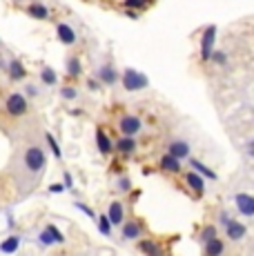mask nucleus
<instances>
[{"label": "nucleus", "instance_id": "nucleus-1", "mask_svg": "<svg viewBox=\"0 0 254 256\" xmlns=\"http://www.w3.org/2000/svg\"><path fill=\"white\" fill-rule=\"evenodd\" d=\"M40 132L36 125L18 130L14 138V152L9 158V176L16 185L18 196H27L40 185L47 172V150L40 140Z\"/></svg>", "mask_w": 254, "mask_h": 256}, {"label": "nucleus", "instance_id": "nucleus-2", "mask_svg": "<svg viewBox=\"0 0 254 256\" xmlns=\"http://www.w3.org/2000/svg\"><path fill=\"white\" fill-rule=\"evenodd\" d=\"M118 82L123 85V90H125L127 94L143 92V90H148V87H150V78L145 76V74H140V72L132 70V67H127V70H125L123 74H120Z\"/></svg>", "mask_w": 254, "mask_h": 256}, {"label": "nucleus", "instance_id": "nucleus-3", "mask_svg": "<svg viewBox=\"0 0 254 256\" xmlns=\"http://www.w3.org/2000/svg\"><path fill=\"white\" fill-rule=\"evenodd\" d=\"M118 132L120 136H138L143 132V120L134 114H125L118 120Z\"/></svg>", "mask_w": 254, "mask_h": 256}, {"label": "nucleus", "instance_id": "nucleus-4", "mask_svg": "<svg viewBox=\"0 0 254 256\" xmlns=\"http://www.w3.org/2000/svg\"><path fill=\"white\" fill-rule=\"evenodd\" d=\"M4 107H7L9 116H25L27 114V96L22 92H14L7 96V102H4Z\"/></svg>", "mask_w": 254, "mask_h": 256}, {"label": "nucleus", "instance_id": "nucleus-5", "mask_svg": "<svg viewBox=\"0 0 254 256\" xmlns=\"http://www.w3.org/2000/svg\"><path fill=\"white\" fill-rule=\"evenodd\" d=\"M214 45H216V24H208L201 36V60L208 62Z\"/></svg>", "mask_w": 254, "mask_h": 256}, {"label": "nucleus", "instance_id": "nucleus-6", "mask_svg": "<svg viewBox=\"0 0 254 256\" xmlns=\"http://www.w3.org/2000/svg\"><path fill=\"white\" fill-rule=\"evenodd\" d=\"M96 78H98V82H102V85L114 87V85H118L120 74L116 72V67L112 65V62H105V65L98 67V72H96Z\"/></svg>", "mask_w": 254, "mask_h": 256}, {"label": "nucleus", "instance_id": "nucleus-7", "mask_svg": "<svg viewBox=\"0 0 254 256\" xmlns=\"http://www.w3.org/2000/svg\"><path fill=\"white\" fill-rule=\"evenodd\" d=\"M234 205H236L238 214L246 216V218L254 216V196L246 194V192H238V194H234Z\"/></svg>", "mask_w": 254, "mask_h": 256}, {"label": "nucleus", "instance_id": "nucleus-8", "mask_svg": "<svg viewBox=\"0 0 254 256\" xmlns=\"http://www.w3.org/2000/svg\"><path fill=\"white\" fill-rule=\"evenodd\" d=\"M168 154H172L174 158H178V160H185L192 154V145L183 138H174L168 142Z\"/></svg>", "mask_w": 254, "mask_h": 256}, {"label": "nucleus", "instance_id": "nucleus-9", "mask_svg": "<svg viewBox=\"0 0 254 256\" xmlns=\"http://www.w3.org/2000/svg\"><path fill=\"white\" fill-rule=\"evenodd\" d=\"M56 38H58V42H62L67 47L76 45V40H78L74 27L70 22H56Z\"/></svg>", "mask_w": 254, "mask_h": 256}, {"label": "nucleus", "instance_id": "nucleus-10", "mask_svg": "<svg viewBox=\"0 0 254 256\" xmlns=\"http://www.w3.org/2000/svg\"><path fill=\"white\" fill-rule=\"evenodd\" d=\"M226 236L230 240H234V243H238V240H243L246 238V234H248V228L241 223V220H234V218H230L226 225Z\"/></svg>", "mask_w": 254, "mask_h": 256}, {"label": "nucleus", "instance_id": "nucleus-11", "mask_svg": "<svg viewBox=\"0 0 254 256\" xmlns=\"http://www.w3.org/2000/svg\"><path fill=\"white\" fill-rule=\"evenodd\" d=\"M107 218H110L112 228H120V223L125 220V205L120 200H112L107 208Z\"/></svg>", "mask_w": 254, "mask_h": 256}, {"label": "nucleus", "instance_id": "nucleus-12", "mask_svg": "<svg viewBox=\"0 0 254 256\" xmlns=\"http://www.w3.org/2000/svg\"><path fill=\"white\" fill-rule=\"evenodd\" d=\"M143 234V228H140L136 220H123L120 223V238L123 240H136Z\"/></svg>", "mask_w": 254, "mask_h": 256}, {"label": "nucleus", "instance_id": "nucleus-13", "mask_svg": "<svg viewBox=\"0 0 254 256\" xmlns=\"http://www.w3.org/2000/svg\"><path fill=\"white\" fill-rule=\"evenodd\" d=\"M185 183L192 192H196V194H205V190H208V185H205V178L201 174H196V172H188L185 174Z\"/></svg>", "mask_w": 254, "mask_h": 256}, {"label": "nucleus", "instance_id": "nucleus-14", "mask_svg": "<svg viewBox=\"0 0 254 256\" xmlns=\"http://www.w3.org/2000/svg\"><path fill=\"white\" fill-rule=\"evenodd\" d=\"M7 74H9V78H12L14 82H20L22 78L27 76L25 67H22V62L18 60V58H9V67H7Z\"/></svg>", "mask_w": 254, "mask_h": 256}, {"label": "nucleus", "instance_id": "nucleus-15", "mask_svg": "<svg viewBox=\"0 0 254 256\" xmlns=\"http://www.w3.org/2000/svg\"><path fill=\"white\" fill-rule=\"evenodd\" d=\"M114 147H116V152H120V154L132 156L136 152V136H120Z\"/></svg>", "mask_w": 254, "mask_h": 256}, {"label": "nucleus", "instance_id": "nucleus-16", "mask_svg": "<svg viewBox=\"0 0 254 256\" xmlns=\"http://www.w3.org/2000/svg\"><path fill=\"white\" fill-rule=\"evenodd\" d=\"M27 14L32 18H36V20H47L50 18V7L45 2H32L27 4Z\"/></svg>", "mask_w": 254, "mask_h": 256}, {"label": "nucleus", "instance_id": "nucleus-17", "mask_svg": "<svg viewBox=\"0 0 254 256\" xmlns=\"http://www.w3.org/2000/svg\"><path fill=\"white\" fill-rule=\"evenodd\" d=\"M158 165H160V170H163V172H170V174H178V172H180V160L174 158V156L168 154V152H165V156L160 158Z\"/></svg>", "mask_w": 254, "mask_h": 256}, {"label": "nucleus", "instance_id": "nucleus-18", "mask_svg": "<svg viewBox=\"0 0 254 256\" xmlns=\"http://www.w3.org/2000/svg\"><path fill=\"white\" fill-rule=\"evenodd\" d=\"M203 245H205V254H208V256H221L223 252H226V243H223L218 236L210 238L208 243H203Z\"/></svg>", "mask_w": 254, "mask_h": 256}, {"label": "nucleus", "instance_id": "nucleus-19", "mask_svg": "<svg viewBox=\"0 0 254 256\" xmlns=\"http://www.w3.org/2000/svg\"><path fill=\"white\" fill-rule=\"evenodd\" d=\"M20 236L18 234H12V236H7V238L0 243V252L2 254H14V252H18V248H20Z\"/></svg>", "mask_w": 254, "mask_h": 256}, {"label": "nucleus", "instance_id": "nucleus-20", "mask_svg": "<svg viewBox=\"0 0 254 256\" xmlns=\"http://www.w3.org/2000/svg\"><path fill=\"white\" fill-rule=\"evenodd\" d=\"M190 167H194V172H196V174H201L203 178H210V180H216V178H218L216 172H212L208 165H203L201 160H194V158H192V160H190Z\"/></svg>", "mask_w": 254, "mask_h": 256}, {"label": "nucleus", "instance_id": "nucleus-21", "mask_svg": "<svg viewBox=\"0 0 254 256\" xmlns=\"http://www.w3.org/2000/svg\"><path fill=\"white\" fill-rule=\"evenodd\" d=\"M96 145H98L100 154H105V156L112 152V140H110V136L105 134V130H96Z\"/></svg>", "mask_w": 254, "mask_h": 256}, {"label": "nucleus", "instance_id": "nucleus-22", "mask_svg": "<svg viewBox=\"0 0 254 256\" xmlns=\"http://www.w3.org/2000/svg\"><path fill=\"white\" fill-rule=\"evenodd\" d=\"M40 82L42 85H47V87H54L58 82V74L54 67H42L40 70Z\"/></svg>", "mask_w": 254, "mask_h": 256}, {"label": "nucleus", "instance_id": "nucleus-23", "mask_svg": "<svg viewBox=\"0 0 254 256\" xmlns=\"http://www.w3.org/2000/svg\"><path fill=\"white\" fill-rule=\"evenodd\" d=\"M67 74H70L72 78H76V76H80V72H82V65H80V60H78L76 56H70L67 58Z\"/></svg>", "mask_w": 254, "mask_h": 256}, {"label": "nucleus", "instance_id": "nucleus-24", "mask_svg": "<svg viewBox=\"0 0 254 256\" xmlns=\"http://www.w3.org/2000/svg\"><path fill=\"white\" fill-rule=\"evenodd\" d=\"M42 136H45V142H47V145H50L52 154L56 156L58 160H60V158H62V152H60V145H58V142H56V138H54V136L50 134V132H42Z\"/></svg>", "mask_w": 254, "mask_h": 256}, {"label": "nucleus", "instance_id": "nucleus-25", "mask_svg": "<svg viewBox=\"0 0 254 256\" xmlns=\"http://www.w3.org/2000/svg\"><path fill=\"white\" fill-rule=\"evenodd\" d=\"M96 223H98V230L102 236H112V223L107 218V214H96Z\"/></svg>", "mask_w": 254, "mask_h": 256}, {"label": "nucleus", "instance_id": "nucleus-26", "mask_svg": "<svg viewBox=\"0 0 254 256\" xmlns=\"http://www.w3.org/2000/svg\"><path fill=\"white\" fill-rule=\"evenodd\" d=\"M114 190L118 192V194H127V192L132 190V178L130 176H120V178L114 180Z\"/></svg>", "mask_w": 254, "mask_h": 256}, {"label": "nucleus", "instance_id": "nucleus-27", "mask_svg": "<svg viewBox=\"0 0 254 256\" xmlns=\"http://www.w3.org/2000/svg\"><path fill=\"white\" fill-rule=\"evenodd\" d=\"M208 60L214 62V65H218V67H226L228 65V54L226 52H218V49H212V54H210Z\"/></svg>", "mask_w": 254, "mask_h": 256}, {"label": "nucleus", "instance_id": "nucleus-28", "mask_svg": "<svg viewBox=\"0 0 254 256\" xmlns=\"http://www.w3.org/2000/svg\"><path fill=\"white\" fill-rule=\"evenodd\" d=\"M138 248H140V252H145V254H152V256H158L160 254V248L156 243H152V240H140L138 243Z\"/></svg>", "mask_w": 254, "mask_h": 256}, {"label": "nucleus", "instance_id": "nucleus-29", "mask_svg": "<svg viewBox=\"0 0 254 256\" xmlns=\"http://www.w3.org/2000/svg\"><path fill=\"white\" fill-rule=\"evenodd\" d=\"M214 236H218L216 228H214V225H205V228L201 230V234H198V240H201V243H208V240L214 238Z\"/></svg>", "mask_w": 254, "mask_h": 256}, {"label": "nucleus", "instance_id": "nucleus-30", "mask_svg": "<svg viewBox=\"0 0 254 256\" xmlns=\"http://www.w3.org/2000/svg\"><path fill=\"white\" fill-rule=\"evenodd\" d=\"M123 7L125 9H145V7H150V0H123Z\"/></svg>", "mask_w": 254, "mask_h": 256}, {"label": "nucleus", "instance_id": "nucleus-31", "mask_svg": "<svg viewBox=\"0 0 254 256\" xmlns=\"http://www.w3.org/2000/svg\"><path fill=\"white\" fill-rule=\"evenodd\" d=\"M47 232L52 234V238H54V243H56V245H62V243H65V234H62L60 230L56 228V225H47Z\"/></svg>", "mask_w": 254, "mask_h": 256}, {"label": "nucleus", "instance_id": "nucleus-32", "mask_svg": "<svg viewBox=\"0 0 254 256\" xmlns=\"http://www.w3.org/2000/svg\"><path fill=\"white\" fill-rule=\"evenodd\" d=\"M38 245H42V248H52V245H56L54 243V238H52V234L47 232V228L38 234Z\"/></svg>", "mask_w": 254, "mask_h": 256}, {"label": "nucleus", "instance_id": "nucleus-33", "mask_svg": "<svg viewBox=\"0 0 254 256\" xmlns=\"http://www.w3.org/2000/svg\"><path fill=\"white\" fill-rule=\"evenodd\" d=\"M60 96H62V100H76L80 94H78L76 87H62V90H60Z\"/></svg>", "mask_w": 254, "mask_h": 256}, {"label": "nucleus", "instance_id": "nucleus-34", "mask_svg": "<svg viewBox=\"0 0 254 256\" xmlns=\"http://www.w3.org/2000/svg\"><path fill=\"white\" fill-rule=\"evenodd\" d=\"M74 208H76V210H80L82 214H87V216H90L92 220H96V212L92 210V208H87L85 203H80V200H76V203H74Z\"/></svg>", "mask_w": 254, "mask_h": 256}, {"label": "nucleus", "instance_id": "nucleus-35", "mask_svg": "<svg viewBox=\"0 0 254 256\" xmlns=\"http://www.w3.org/2000/svg\"><path fill=\"white\" fill-rule=\"evenodd\" d=\"M22 94H25L27 98H36V96H40V94H38V87H36V85H32V82H27V85H25V92H22Z\"/></svg>", "mask_w": 254, "mask_h": 256}, {"label": "nucleus", "instance_id": "nucleus-36", "mask_svg": "<svg viewBox=\"0 0 254 256\" xmlns=\"http://www.w3.org/2000/svg\"><path fill=\"white\" fill-rule=\"evenodd\" d=\"M7 67H9V58L4 56V52H0V72H7Z\"/></svg>", "mask_w": 254, "mask_h": 256}, {"label": "nucleus", "instance_id": "nucleus-37", "mask_svg": "<svg viewBox=\"0 0 254 256\" xmlns=\"http://www.w3.org/2000/svg\"><path fill=\"white\" fill-rule=\"evenodd\" d=\"M62 185H65V190H72V187H74V178H72L70 172H65V183Z\"/></svg>", "mask_w": 254, "mask_h": 256}, {"label": "nucleus", "instance_id": "nucleus-38", "mask_svg": "<svg viewBox=\"0 0 254 256\" xmlns=\"http://www.w3.org/2000/svg\"><path fill=\"white\" fill-rule=\"evenodd\" d=\"M50 192H52V194H60V192H65V185H62V183H56V185L50 187Z\"/></svg>", "mask_w": 254, "mask_h": 256}, {"label": "nucleus", "instance_id": "nucleus-39", "mask_svg": "<svg viewBox=\"0 0 254 256\" xmlns=\"http://www.w3.org/2000/svg\"><path fill=\"white\" fill-rule=\"evenodd\" d=\"M228 220H230V216L226 214V212H221V214H218V223H221V225H226Z\"/></svg>", "mask_w": 254, "mask_h": 256}, {"label": "nucleus", "instance_id": "nucleus-40", "mask_svg": "<svg viewBox=\"0 0 254 256\" xmlns=\"http://www.w3.org/2000/svg\"><path fill=\"white\" fill-rule=\"evenodd\" d=\"M87 87H90V90H98V82H96V80H90V82H87Z\"/></svg>", "mask_w": 254, "mask_h": 256}]
</instances>
